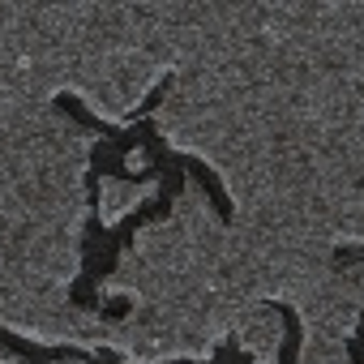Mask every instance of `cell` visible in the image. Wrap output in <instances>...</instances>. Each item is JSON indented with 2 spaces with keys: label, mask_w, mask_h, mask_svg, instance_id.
Here are the masks:
<instances>
[{
  "label": "cell",
  "mask_w": 364,
  "mask_h": 364,
  "mask_svg": "<svg viewBox=\"0 0 364 364\" xmlns=\"http://www.w3.org/2000/svg\"><path fill=\"white\" fill-rule=\"evenodd\" d=\"M154 129L219 171L245 245H364V5L202 0Z\"/></svg>",
  "instance_id": "6da1fadb"
},
{
  "label": "cell",
  "mask_w": 364,
  "mask_h": 364,
  "mask_svg": "<svg viewBox=\"0 0 364 364\" xmlns=\"http://www.w3.org/2000/svg\"><path fill=\"white\" fill-rule=\"evenodd\" d=\"M202 0L9 5L0 0V326L35 343L103 347L107 317L73 300L90 215L95 133L60 112L77 95L120 124L180 69Z\"/></svg>",
  "instance_id": "7a4b0ae2"
},
{
  "label": "cell",
  "mask_w": 364,
  "mask_h": 364,
  "mask_svg": "<svg viewBox=\"0 0 364 364\" xmlns=\"http://www.w3.org/2000/svg\"><path fill=\"white\" fill-rule=\"evenodd\" d=\"M99 300L129 304V313L107 317L103 330V347L129 364L210 360L215 347L262 309L245 245L198 180H185L171 215L133 236L116 270L99 283Z\"/></svg>",
  "instance_id": "3957f363"
},
{
  "label": "cell",
  "mask_w": 364,
  "mask_h": 364,
  "mask_svg": "<svg viewBox=\"0 0 364 364\" xmlns=\"http://www.w3.org/2000/svg\"><path fill=\"white\" fill-rule=\"evenodd\" d=\"M304 347L300 364H351L347 338L364 317V266L360 262H330L296 300Z\"/></svg>",
  "instance_id": "277c9868"
},
{
  "label": "cell",
  "mask_w": 364,
  "mask_h": 364,
  "mask_svg": "<svg viewBox=\"0 0 364 364\" xmlns=\"http://www.w3.org/2000/svg\"><path fill=\"white\" fill-rule=\"evenodd\" d=\"M236 338H240V347L257 360V364H283V317H279V309H253L240 326H236Z\"/></svg>",
  "instance_id": "5b68a950"
},
{
  "label": "cell",
  "mask_w": 364,
  "mask_h": 364,
  "mask_svg": "<svg viewBox=\"0 0 364 364\" xmlns=\"http://www.w3.org/2000/svg\"><path fill=\"white\" fill-rule=\"evenodd\" d=\"M159 193V180H146V185H129V180H116L107 176L99 185V215H103V228H116L129 210H137L141 202H150Z\"/></svg>",
  "instance_id": "8992f818"
},
{
  "label": "cell",
  "mask_w": 364,
  "mask_h": 364,
  "mask_svg": "<svg viewBox=\"0 0 364 364\" xmlns=\"http://www.w3.org/2000/svg\"><path fill=\"white\" fill-rule=\"evenodd\" d=\"M124 163H129V171H141V167L150 163V154H146V150H129V159H124Z\"/></svg>",
  "instance_id": "52a82bcc"
},
{
  "label": "cell",
  "mask_w": 364,
  "mask_h": 364,
  "mask_svg": "<svg viewBox=\"0 0 364 364\" xmlns=\"http://www.w3.org/2000/svg\"><path fill=\"white\" fill-rule=\"evenodd\" d=\"M0 364H22L18 355H9V351H0Z\"/></svg>",
  "instance_id": "ba28073f"
},
{
  "label": "cell",
  "mask_w": 364,
  "mask_h": 364,
  "mask_svg": "<svg viewBox=\"0 0 364 364\" xmlns=\"http://www.w3.org/2000/svg\"><path fill=\"white\" fill-rule=\"evenodd\" d=\"M60 364H77V360H60Z\"/></svg>",
  "instance_id": "9c48e42d"
}]
</instances>
